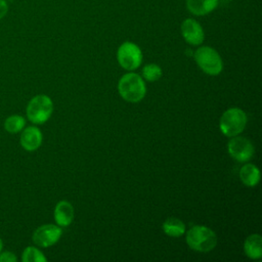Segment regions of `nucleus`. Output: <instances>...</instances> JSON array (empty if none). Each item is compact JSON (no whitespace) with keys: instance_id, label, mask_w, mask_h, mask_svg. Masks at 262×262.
Wrapping results in <instances>:
<instances>
[{"instance_id":"f03ea898","label":"nucleus","mask_w":262,"mask_h":262,"mask_svg":"<svg viewBox=\"0 0 262 262\" xmlns=\"http://www.w3.org/2000/svg\"><path fill=\"white\" fill-rule=\"evenodd\" d=\"M118 90L123 99L129 102L140 101L146 92L142 78L135 73L125 74L118 83Z\"/></svg>"},{"instance_id":"dca6fc26","label":"nucleus","mask_w":262,"mask_h":262,"mask_svg":"<svg viewBox=\"0 0 262 262\" xmlns=\"http://www.w3.org/2000/svg\"><path fill=\"white\" fill-rule=\"evenodd\" d=\"M26 120L20 115H11L4 121V129L10 134H16L21 132L25 128Z\"/></svg>"},{"instance_id":"4468645a","label":"nucleus","mask_w":262,"mask_h":262,"mask_svg":"<svg viewBox=\"0 0 262 262\" xmlns=\"http://www.w3.org/2000/svg\"><path fill=\"white\" fill-rule=\"evenodd\" d=\"M239 178L247 186H255L260 180V171L254 164H246L239 170Z\"/></svg>"},{"instance_id":"423d86ee","label":"nucleus","mask_w":262,"mask_h":262,"mask_svg":"<svg viewBox=\"0 0 262 262\" xmlns=\"http://www.w3.org/2000/svg\"><path fill=\"white\" fill-rule=\"evenodd\" d=\"M117 58L123 69L133 71L140 66L142 61V53L136 44L132 42H125L119 47Z\"/></svg>"},{"instance_id":"f3484780","label":"nucleus","mask_w":262,"mask_h":262,"mask_svg":"<svg viewBox=\"0 0 262 262\" xmlns=\"http://www.w3.org/2000/svg\"><path fill=\"white\" fill-rule=\"evenodd\" d=\"M21 260L24 262H46L47 259L44 254L36 247H27L21 255Z\"/></svg>"},{"instance_id":"9b49d317","label":"nucleus","mask_w":262,"mask_h":262,"mask_svg":"<svg viewBox=\"0 0 262 262\" xmlns=\"http://www.w3.org/2000/svg\"><path fill=\"white\" fill-rule=\"evenodd\" d=\"M53 214L58 226H69L74 219V207L68 201H60L56 204Z\"/></svg>"},{"instance_id":"f8f14e48","label":"nucleus","mask_w":262,"mask_h":262,"mask_svg":"<svg viewBox=\"0 0 262 262\" xmlns=\"http://www.w3.org/2000/svg\"><path fill=\"white\" fill-rule=\"evenodd\" d=\"M244 251L251 259H260L262 257V237L254 233L249 235L244 244Z\"/></svg>"},{"instance_id":"412c9836","label":"nucleus","mask_w":262,"mask_h":262,"mask_svg":"<svg viewBox=\"0 0 262 262\" xmlns=\"http://www.w3.org/2000/svg\"><path fill=\"white\" fill-rule=\"evenodd\" d=\"M3 250V242H2V239H1V237H0V252Z\"/></svg>"},{"instance_id":"0eeeda50","label":"nucleus","mask_w":262,"mask_h":262,"mask_svg":"<svg viewBox=\"0 0 262 262\" xmlns=\"http://www.w3.org/2000/svg\"><path fill=\"white\" fill-rule=\"evenodd\" d=\"M228 154L238 162H247L252 159L255 152L253 143L246 137L233 136L227 143Z\"/></svg>"},{"instance_id":"a211bd4d","label":"nucleus","mask_w":262,"mask_h":262,"mask_svg":"<svg viewBox=\"0 0 262 262\" xmlns=\"http://www.w3.org/2000/svg\"><path fill=\"white\" fill-rule=\"evenodd\" d=\"M142 76L148 82H155L162 77V69L156 63L146 64L142 69Z\"/></svg>"},{"instance_id":"f257e3e1","label":"nucleus","mask_w":262,"mask_h":262,"mask_svg":"<svg viewBox=\"0 0 262 262\" xmlns=\"http://www.w3.org/2000/svg\"><path fill=\"white\" fill-rule=\"evenodd\" d=\"M186 243L188 247L198 252H209L216 247V233L204 225H194L186 233Z\"/></svg>"},{"instance_id":"20e7f679","label":"nucleus","mask_w":262,"mask_h":262,"mask_svg":"<svg viewBox=\"0 0 262 262\" xmlns=\"http://www.w3.org/2000/svg\"><path fill=\"white\" fill-rule=\"evenodd\" d=\"M247 124L246 113L237 107L226 110L220 118V131L227 137H233L244 131Z\"/></svg>"},{"instance_id":"2eb2a0df","label":"nucleus","mask_w":262,"mask_h":262,"mask_svg":"<svg viewBox=\"0 0 262 262\" xmlns=\"http://www.w3.org/2000/svg\"><path fill=\"white\" fill-rule=\"evenodd\" d=\"M163 231L172 237H178L185 232V224L178 218H168L162 225Z\"/></svg>"},{"instance_id":"1a4fd4ad","label":"nucleus","mask_w":262,"mask_h":262,"mask_svg":"<svg viewBox=\"0 0 262 262\" xmlns=\"http://www.w3.org/2000/svg\"><path fill=\"white\" fill-rule=\"evenodd\" d=\"M42 139L43 135L40 129L36 126H29L21 130L19 143L25 150L34 151L41 146Z\"/></svg>"},{"instance_id":"9d476101","label":"nucleus","mask_w":262,"mask_h":262,"mask_svg":"<svg viewBox=\"0 0 262 262\" xmlns=\"http://www.w3.org/2000/svg\"><path fill=\"white\" fill-rule=\"evenodd\" d=\"M181 33L185 41L191 45H199L204 41V31L194 19L187 18L181 24Z\"/></svg>"},{"instance_id":"aec40b11","label":"nucleus","mask_w":262,"mask_h":262,"mask_svg":"<svg viewBox=\"0 0 262 262\" xmlns=\"http://www.w3.org/2000/svg\"><path fill=\"white\" fill-rule=\"evenodd\" d=\"M8 11V5L5 0H0V19L3 18Z\"/></svg>"},{"instance_id":"39448f33","label":"nucleus","mask_w":262,"mask_h":262,"mask_svg":"<svg viewBox=\"0 0 262 262\" xmlns=\"http://www.w3.org/2000/svg\"><path fill=\"white\" fill-rule=\"evenodd\" d=\"M194 60L199 67L210 76H217L223 70V62L219 53L209 46H203L194 52Z\"/></svg>"},{"instance_id":"6ab92c4d","label":"nucleus","mask_w":262,"mask_h":262,"mask_svg":"<svg viewBox=\"0 0 262 262\" xmlns=\"http://www.w3.org/2000/svg\"><path fill=\"white\" fill-rule=\"evenodd\" d=\"M17 258L14 253L10 251H1L0 252V262H16Z\"/></svg>"},{"instance_id":"7ed1b4c3","label":"nucleus","mask_w":262,"mask_h":262,"mask_svg":"<svg viewBox=\"0 0 262 262\" xmlns=\"http://www.w3.org/2000/svg\"><path fill=\"white\" fill-rule=\"evenodd\" d=\"M52 112L53 102L51 98L45 94H39L31 98L26 108L27 118L30 122L36 125H40L48 121Z\"/></svg>"},{"instance_id":"ddd939ff","label":"nucleus","mask_w":262,"mask_h":262,"mask_svg":"<svg viewBox=\"0 0 262 262\" xmlns=\"http://www.w3.org/2000/svg\"><path fill=\"white\" fill-rule=\"evenodd\" d=\"M218 0H186L188 10L196 15H204L216 8Z\"/></svg>"},{"instance_id":"6e6552de","label":"nucleus","mask_w":262,"mask_h":262,"mask_svg":"<svg viewBox=\"0 0 262 262\" xmlns=\"http://www.w3.org/2000/svg\"><path fill=\"white\" fill-rule=\"evenodd\" d=\"M62 234L60 226L54 224H44L35 229L32 239L34 244L41 248H48L58 242Z\"/></svg>"}]
</instances>
